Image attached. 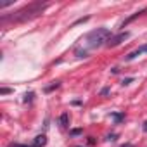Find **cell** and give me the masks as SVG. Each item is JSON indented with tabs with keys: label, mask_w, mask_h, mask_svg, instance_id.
I'll return each instance as SVG.
<instances>
[{
	"label": "cell",
	"mask_w": 147,
	"mask_h": 147,
	"mask_svg": "<svg viewBox=\"0 0 147 147\" xmlns=\"http://www.w3.org/2000/svg\"><path fill=\"white\" fill-rule=\"evenodd\" d=\"M47 7V4H40V2H33L23 9H19L18 12H14L12 16H2V21H14V23H21V21H26V19H31L38 14H42V11Z\"/></svg>",
	"instance_id": "obj_1"
},
{
	"label": "cell",
	"mask_w": 147,
	"mask_h": 147,
	"mask_svg": "<svg viewBox=\"0 0 147 147\" xmlns=\"http://www.w3.org/2000/svg\"><path fill=\"white\" fill-rule=\"evenodd\" d=\"M111 36L113 35H111V31L107 28H95V30H92L85 36V42H87V47L88 49H97L100 45H106Z\"/></svg>",
	"instance_id": "obj_2"
},
{
	"label": "cell",
	"mask_w": 147,
	"mask_h": 147,
	"mask_svg": "<svg viewBox=\"0 0 147 147\" xmlns=\"http://www.w3.org/2000/svg\"><path fill=\"white\" fill-rule=\"evenodd\" d=\"M128 36H130V33H128V31H121V33H118V35H113V36L107 40L106 47H109V49H111V47H118V45H119V43H123Z\"/></svg>",
	"instance_id": "obj_3"
},
{
	"label": "cell",
	"mask_w": 147,
	"mask_h": 147,
	"mask_svg": "<svg viewBox=\"0 0 147 147\" xmlns=\"http://www.w3.org/2000/svg\"><path fill=\"white\" fill-rule=\"evenodd\" d=\"M144 52H147V43H144V45H140L137 50H133V52H130L126 57H125V61H133V59H137L140 54H144Z\"/></svg>",
	"instance_id": "obj_4"
},
{
	"label": "cell",
	"mask_w": 147,
	"mask_h": 147,
	"mask_svg": "<svg viewBox=\"0 0 147 147\" xmlns=\"http://www.w3.org/2000/svg\"><path fill=\"white\" fill-rule=\"evenodd\" d=\"M145 12H147V7H144L142 11H138V12H135V14H131L130 18H126V19H125V21L121 23V28H125V26H128V24H130L131 21H135V19L138 18V16H142V14H145Z\"/></svg>",
	"instance_id": "obj_5"
},
{
	"label": "cell",
	"mask_w": 147,
	"mask_h": 147,
	"mask_svg": "<svg viewBox=\"0 0 147 147\" xmlns=\"http://www.w3.org/2000/svg\"><path fill=\"white\" fill-rule=\"evenodd\" d=\"M45 144H47V137H45V135H36L31 147H43Z\"/></svg>",
	"instance_id": "obj_6"
},
{
	"label": "cell",
	"mask_w": 147,
	"mask_h": 147,
	"mask_svg": "<svg viewBox=\"0 0 147 147\" xmlns=\"http://www.w3.org/2000/svg\"><path fill=\"white\" fill-rule=\"evenodd\" d=\"M59 121H61V126H67V123H69V114H67V113H62L61 118H59Z\"/></svg>",
	"instance_id": "obj_7"
},
{
	"label": "cell",
	"mask_w": 147,
	"mask_h": 147,
	"mask_svg": "<svg viewBox=\"0 0 147 147\" xmlns=\"http://www.w3.org/2000/svg\"><path fill=\"white\" fill-rule=\"evenodd\" d=\"M90 19V16H85V18H80V19H76L75 23H73V26H78V24H83V23H87Z\"/></svg>",
	"instance_id": "obj_8"
},
{
	"label": "cell",
	"mask_w": 147,
	"mask_h": 147,
	"mask_svg": "<svg viewBox=\"0 0 147 147\" xmlns=\"http://www.w3.org/2000/svg\"><path fill=\"white\" fill-rule=\"evenodd\" d=\"M59 85H61V83H59V82H55V83H52L50 87H45V92L49 94V92H52V90H55V88H59Z\"/></svg>",
	"instance_id": "obj_9"
},
{
	"label": "cell",
	"mask_w": 147,
	"mask_h": 147,
	"mask_svg": "<svg viewBox=\"0 0 147 147\" xmlns=\"http://www.w3.org/2000/svg\"><path fill=\"white\" fill-rule=\"evenodd\" d=\"M76 55H78V57H87L88 52H87V50H80V49H76Z\"/></svg>",
	"instance_id": "obj_10"
},
{
	"label": "cell",
	"mask_w": 147,
	"mask_h": 147,
	"mask_svg": "<svg viewBox=\"0 0 147 147\" xmlns=\"http://www.w3.org/2000/svg\"><path fill=\"white\" fill-rule=\"evenodd\" d=\"M111 116H113V118H114V119H116V121H118V123H119V121H121V119H125V114H114V113H113V114H111Z\"/></svg>",
	"instance_id": "obj_11"
},
{
	"label": "cell",
	"mask_w": 147,
	"mask_h": 147,
	"mask_svg": "<svg viewBox=\"0 0 147 147\" xmlns=\"http://www.w3.org/2000/svg\"><path fill=\"white\" fill-rule=\"evenodd\" d=\"M0 94H2V95H7V94H12V88H0Z\"/></svg>",
	"instance_id": "obj_12"
},
{
	"label": "cell",
	"mask_w": 147,
	"mask_h": 147,
	"mask_svg": "<svg viewBox=\"0 0 147 147\" xmlns=\"http://www.w3.org/2000/svg\"><path fill=\"white\" fill-rule=\"evenodd\" d=\"M33 95H35L33 92H30V94H26V95H24V102H30V100L33 99Z\"/></svg>",
	"instance_id": "obj_13"
},
{
	"label": "cell",
	"mask_w": 147,
	"mask_h": 147,
	"mask_svg": "<svg viewBox=\"0 0 147 147\" xmlns=\"http://www.w3.org/2000/svg\"><path fill=\"white\" fill-rule=\"evenodd\" d=\"M131 82H133V78H125V80H123V83H121V85H123V87H125V85H130V83H131Z\"/></svg>",
	"instance_id": "obj_14"
},
{
	"label": "cell",
	"mask_w": 147,
	"mask_h": 147,
	"mask_svg": "<svg viewBox=\"0 0 147 147\" xmlns=\"http://www.w3.org/2000/svg\"><path fill=\"white\" fill-rule=\"evenodd\" d=\"M82 133V128H75V130H71V135H80Z\"/></svg>",
	"instance_id": "obj_15"
},
{
	"label": "cell",
	"mask_w": 147,
	"mask_h": 147,
	"mask_svg": "<svg viewBox=\"0 0 147 147\" xmlns=\"http://www.w3.org/2000/svg\"><path fill=\"white\" fill-rule=\"evenodd\" d=\"M9 147H30V145H24V144H11Z\"/></svg>",
	"instance_id": "obj_16"
},
{
	"label": "cell",
	"mask_w": 147,
	"mask_h": 147,
	"mask_svg": "<svg viewBox=\"0 0 147 147\" xmlns=\"http://www.w3.org/2000/svg\"><path fill=\"white\" fill-rule=\"evenodd\" d=\"M118 138V135L116 133H113V135H107V140H116Z\"/></svg>",
	"instance_id": "obj_17"
},
{
	"label": "cell",
	"mask_w": 147,
	"mask_h": 147,
	"mask_svg": "<svg viewBox=\"0 0 147 147\" xmlns=\"http://www.w3.org/2000/svg\"><path fill=\"white\" fill-rule=\"evenodd\" d=\"M100 94H102V95H107V94H109V88H102Z\"/></svg>",
	"instance_id": "obj_18"
},
{
	"label": "cell",
	"mask_w": 147,
	"mask_h": 147,
	"mask_svg": "<svg viewBox=\"0 0 147 147\" xmlns=\"http://www.w3.org/2000/svg\"><path fill=\"white\" fill-rule=\"evenodd\" d=\"M121 147H133V144H125V145H121Z\"/></svg>",
	"instance_id": "obj_19"
},
{
	"label": "cell",
	"mask_w": 147,
	"mask_h": 147,
	"mask_svg": "<svg viewBox=\"0 0 147 147\" xmlns=\"http://www.w3.org/2000/svg\"><path fill=\"white\" fill-rule=\"evenodd\" d=\"M144 130H145V131H147V121H145V123H144Z\"/></svg>",
	"instance_id": "obj_20"
},
{
	"label": "cell",
	"mask_w": 147,
	"mask_h": 147,
	"mask_svg": "<svg viewBox=\"0 0 147 147\" xmlns=\"http://www.w3.org/2000/svg\"><path fill=\"white\" fill-rule=\"evenodd\" d=\"M76 147H82V145H76Z\"/></svg>",
	"instance_id": "obj_21"
}]
</instances>
